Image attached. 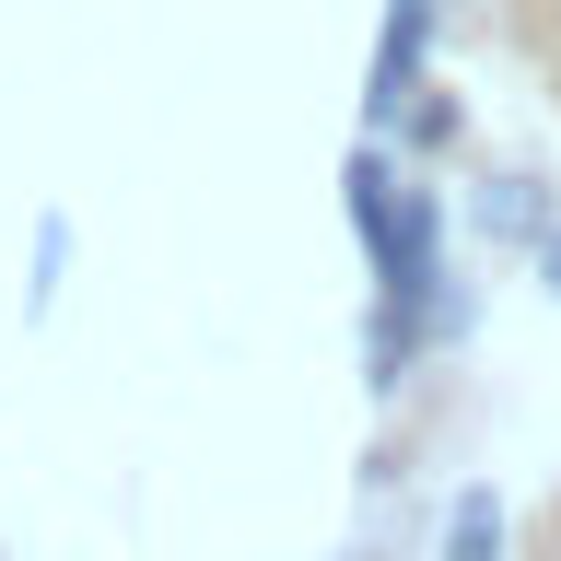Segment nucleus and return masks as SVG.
Returning <instances> with one entry per match:
<instances>
[{"label":"nucleus","instance_id":"7ed1b4c3","mask_svg":"<svg viewBox=\"0 0 561 561\" xmlns=\"http://www.w3.org/2000/svg\"><path fill=\"white\" fill-rule=\"evenodd\" d=\"M550 293H561V234H550Z\"/></svg>","mask_w":561,"mask_h":561},{"label":"nucleus","instance_id":"f03ea898","mask_svg":"<svg viewBox=\"0 0 561 561\" xmlns=\"http://www.w3.org/2000/svg\"><path fill=\"white\" fill-rule=\"evenodd\" d=\"M503 550V515H491V503H456V561H491Z\"/></svg>","mask_w":561,"mask_h":561},{"label":"nucleus","instance_id":"f257e3e1","mask_svg":"<svg viewBox=\"0 0 561 561\" xmlns=\"http://www.w3.org/2000/svg\"><path fill=\"white\" fill-rule=\"evenodd\" d=\"M421 24H433V12H421V0H398V24H386V47H375V105L410 94V70H421Z\"/></svg>","mask_w":561,"mask_h":561}]
</instances>
